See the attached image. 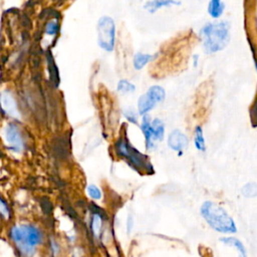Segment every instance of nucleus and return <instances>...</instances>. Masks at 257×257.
Masks as SVG:
<instances>
[{
	"mask_svg": "<svg viewBox=\"0 0 257 257\" xmlns=\"http://www.w3.org/2000/svg\"><path fill=\"white\" fill-rule=\"evenodd\" d=\"M4 139L7 147L15 152L20 153L24 149V142L18 127L14 124H8L4 130Z\"/></svg>",
	"mask_w": 257,
	"mask_h": 257,
	"instance_id": "nucleus-7",
	"label": "nucleus"
},
{
	"mask_svg": "<svg viewBox=\"0 0 257 257\" xmlns=\"http://www.w3.org/2000/svg\"><path fill=\"white\" fill-rule=\"evenodd\" d=\"M86 191H87V194L89 195V197L92 198L93 200H100L102 197L101 191L95 185H92V184L88 185L86 188Z\"/></svg>",
	"mask_w": 257,
	"mask_h": 257,
	"instance_id": "nucleus-21",
	"label": "nucleus"
},
{
	"mask_svg": "<svg viewBox=\"0 0 257 257\" xmlns=\"http://www.w3.org/2000/svg\"><path fill=\"white\" fill-rule=\"evenodd\" d=\"M9 237L21 257H33L42 242L40 229L31 224L13 225L9 229Z\"/></svg>",
	"mask_w": 257,
	"mask_h": 257,
	"instance_id": "nucleus-1",
	"label": "nucleus"
},
{
	"mask_svg": "<svg viewBox=\"0 0 257 257\" xmlns=\"http://www.w3.org/2000/svg\"><path fill=\"white\" fill-rule=\"evenodd\" d=\"M177 4H180V2H178L176 0H150L144 5V8L146 10H148L150 13H154L160 8L169 7V6L177 5Z\"/></svg>",
	"mask_w": 257,
	"mask_h": 257,
	"instance_id": "nucleus-11",
	"label": "nucleus"
},
{
	"mask_svg": "<svg viewBox=\"0 0 257 257\" xmlns=\"http://www.w3.org/2000/svg\"><path fill=\"white\" fill-rule=\"evenodd\" d=\"M90 227L93 235L95 237H98L100 235V231L102 228V218L99 213L94 212L91 216V221H90Z\"/></svg>",
	"mask_w": 257,
	"mask_h": 257,
	"instance_id": "nucleus-16",
	"label": "nucleus"
},
{
	"mask_svg": "<svg viewBox=\"0 0 257 257\" xmlns=\"http://www.w3.org/2000/svg\"><path fill=\"white\" fill-rule=\"evenodd\" d=\"M124 116H125L130 121H132V122H134V123L137 122V118H136V115H135L134 111H132V110H130V109L125 110V111H124Z\"/></svg>",
	"mask_w": 257,
	"mask_h": 257,
	"instance_id": "nucleus-24",
	"label": "nucleus"
},
{
	"mask_svg": "<svg viewBox=\"0 0 257 257\" xmlns=\"http://www.w3.org/2000/svg\"><path fill=\"white\" fill-rule=\"evenodd\" d=\"M151 126H152L154 143L162 141L164 138V134H165V126H164L163 121L160 120L159 118H156L151 123Z\"/></svg>",
	"mask_w": 257,
	"mask_h": 257,
	"instance_id": "nucleus-14",
	"label": "nucleus"
},
{
	"mask_svg": "<svg viewBox=\"0 0 257 257\" xmlns=\"http://www.w3.org/2000/svg\"><path fill=\"white\" fill-rule=\"evenodd\" d=\"M241 193L246 198H253L257 195V187L255 183H248L242 187Z\"/></svg>",
	"mask_w": 257,
	"mask_h": 257,
	"instance_id": "nucleus-18",
	"label": "nucleus"
},
{
	"mask_svg": "<svg viewBox=\"0 0 257 257\" xmlns=\"http://www.w3.org/2000/svg\"><path fill=\"white\" fill-rule=\"evenodd\" d=\"M57 27H58V26H57L56 22L50 21V22H48V23L46 24L45 31H46V33H48V34L53 35V34H55L56 31H57Z\"/></svg>",
	"mask_w": 257,
	"mask_h": 257,
	"instance_id": "nucleus-22",
	"label": "nucleus"
},
{
	"mask_svg": "<svg viewBox=\"0 0 257 257\" xmlns=\"http://www.w3.org/2000/svg\"><path fill=\"white\" fill-rule=\"evenodd\" d=\"M220 241L226 245L235 247L236 250L238 251L240 257H247L246 248L239 239H237L235 237H222V238H220Z\"/></svg>",
	"mask_w": 257,
	"mask_h": 257,
	"instance_id": "nucleus-12",
	"label": "nucleus"
},
{
	"mask_svg": "<svg viewBox=\"0 0 257 257\" xmlns=\"http://www.w3.org/2000/svg\"><path fill=\"white\" fill-rule=\"evenodd\" d=\"M203 45L208 53L220 51L226 47L230 40V24L227 21L211 22L200 31Z\"/></svg>",
	"mask_w": 257,
	"mask_h": 257,
	"instance_id": "nucleus-3",
	"label": "nucleus"
},
{
	"mask_svg": "<svg viewBox=\"0 0 257 257\" xmlns=\"http://www.w3.org/2000/svg\"><path fill=\"white\" fill-rule=\"evenodd\" d=\"M200 213L207 224L220 233H236L237 227L232 217L220 205L206 201L202 204Z\"/></svg>",
	"mask_w": 257,
	"mask_h": 257,
	"instance_id": "nucleus-2",
	"label": "nucleus"
},
{
	"mask_svg": "<svg viewBox=\"0 0 257 257\" xmlns=\"http://www.w3.org/2000/svg\"><path fill=\"white\" fill-rule=\"evenodd\" d=\"M195 146L198 151L200 152H205L206 150V144H205V139L203 135V130L200 125L196 126L195 128Z\"/></svg>",
	"mask_w": 257,
	"mask_h": 257,
	"instance_id": "nucleus-17",
	"label": "nucleus"
},
{
	"mask_svg": "<svg viewBox=\"0 0 257 257\" xmlns=\"http://www.w3.org/2000/svg\"><path fill=\"white\" fill-rule=\"evenodd\" d=\"M97 42L105 51H112L115 41V24L109 16H102L97 22Z\"/></svg>",
	"mask_w": 257,
	"mask_h": 257,
	"instance_id": "nucleus-5",
	"label": "nucleus"
},
{
	"mask_svg": "<svg viewBox=\"0 0 257 257\" xmlns=\"http://www.w3.org/2000/svg\"><path fill=\"white\" fill-rule=\"evenodd\" d=\"M189 145V140L185 134L179 130L173 131L168 138V146L175 152L182 153L187 149Z\"/></svg>",
	"mask_w": 257,
	"mask_h": 257,
	"instance_id": "nucleus-8",
	"label": "nucleus"
},
{
	"mask_svg": "<svg viewBox=\"0 0 257 257\" xmlns=\"http://www.w3.org/2000/svg\"><path fill=\"white\" fill-rule=\"evenodd\" d=\"M133 228H134V219L131 215H128L126 219V233L131 234Z\"/></svg>",
	"mask_w": 257,
	"mask_h": 257,
	"instance_id": "nucleus-23",
	"label": "nucleus"
},
{
	"mask_svg": "<svg viewBox=\"0 0 257 257\" xmlns=\"http://www.w3.org/2000/svg\"><path fill=\"white\" fill-rule=\"evenodd\" d=\"M117 90L121 93H132L136 90V86L133 83L128 82L127 80L122 79V80L118 81Z\"/></svg>",
	"mask_w": 257,
	"mask_h": 257,
	"instance_id": "nucleus-19",
	"label": "nucleus"
},
{
	"mask_svg": "<svg viewBox=\"0 0 257 257\" xmlns=\"http://www.w3.org/2000/svg\"><path fill=\"white\" fill-rule=\"evenodd\" d=\"M116 154L123 158L127 164L138 172H143L146 174L153 173V166L149 162L147 156L143 155L137 149H135L130 143L124 139H120L115 144Z\"/></svg>",
	"mask_w": 257,
	"mask_h": 257,
	"instance_id": "nucleus-4",
	"label": "nucleus"
},
{
	"mask_svg": "<svg viewBox=\"0 0 257 257\" xmlns=\"http://www.w3.org/2000/svg\"><path fill=\"white\" fill-rule=\"evenodd\" d=\"M166 92L165 89L160 85H153L149 88V90L141 95L138 101V110L139 113L145 115L151 109H153L157 103L162 102L165 99Z\"/></svg>",
	"mask_w": 257,
	"mask_h": 257,
	"instance_id": "nucleus-6",
	"label": "nucleus"
},
{
	"mask_svg": "<svg viewBox=\"0 0 257 257\" xmlns=\"http://www.w3.org/2000/svg\"><path fill=\"white\" fill-rule=\"evenodd\" d=\"M11 215V211L7 203L4 201V199L0 196V217L4 220H9Z\"/></svg>",
	"mask_w": 257,
	"mask_h": 257,
	"instance_id": "nucleus-20",
	"label": "nucleus"
},
{
	"mask_svg": "<svg viewBox=\"0 0 257 257\" xmlns=\"http://www.w3.org/2000/svg\"><path fill=\"white\" fill-rule=\"evenodd\" d=\"M141 128L143 131V134L146 139V146L148 150H152L155 146V143L153 141V133H152V126L150 122V118L148 115H144L143 122L141 124Z\"/></svg>",
	"mask_w": 257,
	"mask_h": 257,
	"instance_id": "nucleus-10",
	"label": "nucleus"
},
{
	"mask_svg": "<svg viewBox=\"0 0 257 257\" xmlns=\"http://www.w3.org/2000/svg\"><path fill=\"white\" fill-rule=\"evenodd\" d=\"M154 58L153 55L148 54V53H142V52H138L135 57H134V67L138 70L142 69L145 65L148 64V62H150L152 59Z\"/></svg>",
	"mask_w": 257,
	"mask_h": 257,
	"instance_id": "nucleus-15",
	"label": "nucleus"
},
{
	"mask_svg": "<svg viewBox=\"0 0 257 257\" xmlns=\"http://www.w3.org/2000/svg\"><path fill=\"white\" fill-rule=\"evenodd\" d=\"M0 103L3 110L12 117L19 118L20 113L17 108L16 100L9 91H2L0 94Z\"/></svg>",
	"mask_w": 257,
	"mask_h": 257,
	"instance_id": "nucleus-9",
	"label": "nucleus"
},
{
	"mask_svg": "<svg viewBox=\"0 0 257 257\" xmlns=\"http://www.w3.org/2000/svg\"><path fill=\"white\" fill-rule=\"evenodd\" d=\"M225 9V4L221 0H210L208 5V13L212 18H219Z\"/></svg>",
	"mask_w": 257,
	"mask_h": 257,
	"instance_id": "nucleus-13",
	"label": "nucleus"
}]
</instances>
